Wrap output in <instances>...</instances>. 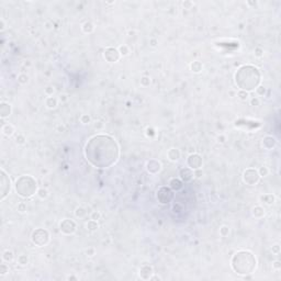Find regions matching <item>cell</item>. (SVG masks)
<instances>
[{"label":"cell","mask_w":281,"mask_h":281,"mask_svg":"<svg viewBox=\"0 0 281 281\" xmlns=\"http://www.w3.org/2000/svg\"><path fill=\"white\" fill-rule=\"evenodd\" d=\"M202 69H203V64L201 63V62H199V60H195V62H192V63L190 64V70L192 73H195V74L201 73Z\"/></svg>","instance_id":"19"},{"label":"cell","mask_w":281,"mask_h":281,"mask_svg":"<svg viewBox=\"0 0 281 281\" xmlns=\"http://www.w3.org/2000/svg\"><path fill=\"white\" fill-rule=\"evenodd\" d=\"M9 271H10L9 266L6 264V261H2V264L0 265V277H5L6 275H8Z\"/></svg>","instance_id":"31"},{"label":"cell","mask_w":281,"mask_h":281,"mask_svg":"<svg viewBox=\"0 0 281 281\" xmlns=\"http://www.w3.org/2000/svg\"><path fill=\"white\" fill-rule=\"evenodd\" d=\"M247 5H256V2H249V1H248V2H247Z\"/></svg>","instance_id":"55"},{"label":"cell","mask_w":281,"mask_h":281,"mask_svg":"<svg viewBox=\"0 0 281 281\" xmlns=\"http://www.w3.org/2000/svg\"><path fill=\"white\" fill-rule=\"evenodd\" d=\"M66 279H67V280H74V281H77V280H78V277H76V276H73V275H72V276H68V277H67Z\"/></svg>","instance_id":"52"},{"label":"cell","mask_w":281,"mask_h":281,"mask_svg":"<svg viewBox=\"0 0 281 281\" xmlns=\"http://www.w3.org/2000/svg\"><path fill=\"white\" fill-rule=\"evenodd\" d=\"M270 250H271V252H273V255H280V245L279 244H275V245H273V247L270 248Z\"/></svg>","instance_id":"40"},{"label":"cell","mask_w":281,"mask_h":281,"mask_svg":"<svg viewBox=\"0 0 281 281\" xmlns=\"http://www.w3.org/2000/svg\"><path fill=\"white\" fill-rule=\"evenodd\" d=\"M140 86L142 87H149L151 86V83H152V79H151V77L149 76H143V77L140 78Z\"/></svg>","instance_id":"32"},{"label":"cell","mask_w":281,"mask_h":281,"mask_svg":"<svg viewBox=\"0 0 281 281\" xmlns=\"http://www.w3.org/2000/svg\"><path fill=\"white\" fill-rule=\"evenodd\" d=\"M47 172H49V170L47 169H44V168L43 169H41V174H43V175H45V174H47Z\"/></svg>","instance_id":"53"},{"label":"cell","mask_w":281,"mask_h":281,"mask_svg":"<svg viewBox=\"0 0 281 281\" xmlns=\"http://www.w3.org/2000/svg\"><path fill=\"white\" fill-rule=\"evenodd\" d=\"M149 280H151V281H161V276L154 275V273H153L152 277L149 278Z\"/></svg>","instance_id":"46"},{"label":"cell","mask_w":281,"mask_h":281,"mask_svg":"<svg viewBox=\"0 0 281 281\" xmlns=\"http://www.w3.org/2000/svg\"><path fill=\"white\" fill-rule=\"evenodd\" d=\"M193 174H195V177H197V178H200V177H201V175H202V174H203V172H202V170H201V168H200V169L193 170Z\"/></svg>","instance_id":"50"},{"label":"cell","mask_w":281,"mask_h":281,"mask_svg":"<svg viewBox=\"0 0 281 281\" xmlns=\"http://www.w3.org/2000/svg\"><path fill=\"white\" fill-rule=\"evenodd\" d=\"M254 55H255V57L257 58H261L262 56H264V49H261V47H256L255 51H254Z\"/></svg>","instance_id":"38"},{"label":"cell","mask_w":281,"mask_h":281,"mask_svg":"<svg viewBox=\"0 0 281 281\" xmlns=\"http://www.w3.org/2000/svg\"><path fill=\"white\" fill-rule=\"evenodd\" d=\"M58 102H59V101H58V98L53 97V96L52 97H47L45 99V107L49 110H54L57 108Z\"/></svg>","instance_id":"16"},{"label":"cell","mask_w":281,"mask_h":281,"mask_svg":"<svg viewBox=\"0 0 281 281\" xmlns=\"http://www.w3.org/2000/svg\"><path fill=\"white\" fill-rule=\"evenodd\" d=\"M17 80H18V83H20V85L24 86V85H28V83H29L30 77L26 74H20L19 76H18Z\"/></svg>","instance_id":"27"},{"label":"cell","mask_w":281,"mask_h":281,"mask_svg":"<svg viewBox=\"0 0 281 281\" xmlns=\"http://www.w3.org/2000/svg\"><path fill=\"white\" fill-rule=\"evenodd\" d=\"M87 215V210L83 207H77L75 209V216L77 218H83Z\"/></svg>","instance_id":"24"},{"label":"cell","mask_w":281,"mask_h":281,"mask_svg":"<svg viewBox=\"0 0 281 281\" xmlns=\"http://www.w3.org/2000/svg\"><path fill=\"white\" fill-rule=\"evenodd\" d=\"M118 51H119V53H120L121 56H123V57H125V56H129L130 53H131V51H130V47L127 45H125V44L119 46Z\"/></svg>","instance_id":"25"},{"label":"cell","mask_w":281,"mask_h":281,"mask_svg":"<svg viewBox=\"0 0 281 281\" xmlns=\"http://www.w3.org/2000/svg\"><path fill=\"white\" fill-rule=\"evenodd\" d=\"M0 174H1V198L0 200L3 201L11 191V179L7 175L5 169H1Z\"/></svg>","instance_id":"3"},{"label":"cell","mask_w":281,"mask_h":281,"mask_svg":"<svg viewBox=\"0 0 281 281\" xmlns=\"http://www.w3.org/2000/svg\"><path fill=\"white\" fill-rule=\"evenodd\" d=\"M58 227L64 235H73L77 229V224L72 218H64L59 222Z\"/></svg>","instance_id":"4"},{"label":"cell","mask_w":281,"mask_h":281,"mask_svg":"<svg viewBox=\"0 0 281 281\" xmlns=\"http://www.w3.org/2000/svg\"><path fill=\"white\" fill-rule=\"evenodd\" d=\"M161 163L156 159H151L146 163V170L151 175H157L158 172H161Z\"/></svg>","instance_id":"7"},{"label":"cell","mask_w":281,"mask_h":281,"mask_svg":"<svg viewBox=\"0 0 281 281\" xmlns=\"http://www.w3.org/2000/svg\"><path fill=\"white\" fill-rule=\"evenodd\" d=\"M44 93H45L47 97H52L55 93V87L52 86V85H49V86L44 89Z\"/></svg>","instance_id":"33"},{"label":"cell","mask_w":281,"mask_h":281,"mask_svg":"<svg viewBox=\"0 0 281 281\" xmlns=\"http://www.w3.org/2000/svg\"><path fill=\"white\" fill-rule=\"evenodd\" d=\"M149 45L152 46V47H157L158 46V40L157 39H155V37L149 39Z\"/></svg>","instance_id":"44"},{"label":"cell","mask_w":281,"mask_h":281,"mask_svg":"<svg viewBox=\"0 0 281 281\" xmlns=\"http://www.w3.org/2000/svg\"><path fill=\"white\" fill-rule=\"evenodd\" d=\"M225 140H226V136H225V135L221 134V135H218V143L223 144V143H225Z\"/></svg>","instance_id":"47"},{"label":"cell","mask_w":281,"mask_h":281,"mask_svg":"<svg viewBox=\"0 0 281 281\" xmlns=\"http://www.w3.org/2000/svg\"><path fill=\"white\" fill-rule=\"evenodd\" d=\"M80 123L83 124V125H86V124H89L90 122H91V118H90V115L89 114H83L80 117Z\"/></svg>","instance_id":"34"},{"label":"cell","mask_w":281,"mask_h":281,"mask_svg":"<svg viewBox=\"0 0 281 281\" xmlns=\"http://www.w3.org/2000/svg\"><path fill=\"white\" fill-rule=\"evenodd\" d=\"M218 233H220V236H222V237H227L229 235V233H231V229L227 225H222L218 229Z\"/></svg>","instance_id":"28"},{"label":"cell","mask_w":281,"mask_h":281,"mask_svg":"<svg viewBox=\"0 0 281 281\" xmlns=\"http://www.w3.org/2000/svg\"><path fill=\"white\" fill-rule=\"evenodd\" d=\"M154 273L153 271V267L149 266L147 264H144L143 266L140 268V277L143 280H149V278L152 277V275Z\"/></svg>","instance_id":"10"},{"label":"cell","mask_w":281,"mask_h":281,"mask_svg":"<svg viewBox=\"0 0 281 281\" xmlns=\"http://www.w3.org/2000/svg\"><path fill=\"white\" fill-rule=\"evenodd\" d=\"M179 176H180V179L184 182H190L192 180L193 177H195V174H193V170L189 167H185L180 170L179 172Z\"/></svg>","instance_id":"9"},{"label":"cell","mask_w":281,"mask_h":281,"mask_svg":"<svg viewBox=\"0 0 281 281\" xmlns=\"http://www.w3.org/2000/svg\"><path fill=\"white\" fill-rule=\"evenodd\" d=\"M32 243L37 247H43L49 242V233L44 229H36L31 235Z\"/></svg>","instance_id":"1"},{"label":"cell","mask_w":281,"mask_h":281,"mask_svg":"<svg viewBox=\"0 0 281 281\" xmlns=\"http://www.w3.org/2000/svg\"><path fill=\"white\" fill-rule=\"evenodd\" d=\"M103 57L108 63L113 64V63L119 62L121 55H120V53H119L118 49H114V47H107L103 52Z\"/></svg>","instance_id":"5"},{"label":"cell","mask_w":281,"mask_h":281,"mask_svg":"<svg viewBox=\"0 0 281 281\" xmlns=\"http://www.w3.org/2000/svg\"><path fill=\"white\" fill-rule=\"evenodd\" d=\"M169 188L174 191H180L184 188V181L180 178H171L169 180Z\"/></svg>","instance_id":"13"},{"label":"cell","mask_w":281,"mask_h":281,"mask_svg":"<svg viewBox=\"0 0 281 281\" xmlns=\"http://www.w3.org/2000/svg\"><path fill=\"white\" fill-rule=\"evenodd\" d=\"M26 209H28V207H26L25 202H20V203L18 204V207H17L18 212H20V213H25L26 212Z\"/></svg>","instance_id":"37"},{"label":"cell","mask_w":281,"mask_h":281,"mask_svg":"<svg viewBox=\"0 0 281 281\" xmlns=\"http://www.w3.org/2000/svg\"><path fill=\"white\" fill-rule=\"evenodd\" d=\"M86 229L89 232H96V231L99 229L98 221H95V220H91V218H90V220L86 223Z\"/></svg>","instance_id":"20"},{"label":"cell","mask_w":281,"mask_h":281,"mask_svg":"<svg viewBox=\"0 0 281 281\" xmlns=\"http://www.w3.org/2000/svg\"><path fill=\"white\" fill-rule=\"evenodd\" d=\"M67 100H68V96H67L66 93H62V95L58 97V101H59V102H62V103H65V102H67Z\"/></svg>","instance_id":"43"},{"label":"cell","mask_w":281,"mask_h":281,"mask_svg":"<svg viewBox=\"0 0 281 281\" xmlns=\"http://www.w3.org/2000/svg\"><path fill=\"white\" fill-rule=\"evenodd\" d=\"M260 201L262 202V203L267 204V205H273V203H275L276 201V198L273 195H270V193H267V195H262L260 197Z\"/></svg>","instance_id":"18"},{"label":"cell","mask_w":281,"mask_h":281,"mask_svg":"<svg viewBox=\"0 0 281 281\" xmlns=\"http://www.w3.org/2000/svg\"><path fill=\"white\" fill-rule=\"evenodd\" d=\"M36 195L39 197V199H41V200H46L49 195V190L46 189V188H40V189H37Z\"/></svg>","instance_id":"23"},{"label":"cell","mask_w":281,"mask_h":281,"mask_svg":"<svg viewBox=\"0 0 281 281\" xmlns=\"http://www.w3.org/2000/svg\"><path fill=\"white\" fill-rule=\"evenodd\" d=\"M252 216L255 218H262L265 216V209L261 205H255V207H252Z\"/></svg>","instance_id":"15"},{"label":"cell","mask_w":281,"mask_h":281,"mask_svg":"<svg viewBox=\"0 0 281 281\" xmlns=\"http://www.w3.org/2000/svg\"><path fill=\"white\" fill-rule=\"evenodd\" d=\"M249 103L252 107H259L260 106V99L258 97H252L249 100Z\"/></svg>","instance_id":"39"},{"label":"cell","mask_w":281,"mask_h":281,"mask_svg":"<svg viewBox=\"0 0 281 281\" xmlns=\"http://www.w3.org/2000/svg\"><path fill=\"white\" fill-rule=\"evenodd\" d=\"M96 26L95 24L91 22V21H86L81 24V31L85 33V34H91L92 32L95 31Z\"/></svg>","instance_id":"17"},{"label":"cell","mask_w":281,"mask_h":281,"mask_svg":"<svg viewBox=\"0 0 281 281\" xmlns=\"http://www.w3.org/2000/svg\"><path fill=\"white\" fill-rule=\"evenodd\" d=\"M273 268L275 270H280L281 269V262L280 260H275L273 262Z\"/></svg>","instance_id":"45"},{"label":"cell","mask_w":281,"mask_h":281,"mask_svg":"<svg viewBox=\"0 0 281 281\" xmlns=\"http://www.w3.org/2000/svg\"><path fill=\"white\" fill-rule=\"evenodd\" d=\"M260 180L257 169L254 168H247L243 172V181L248 186H256Z\"/></svg>","instance_id":"2"},{"label":"cell","mask_w":281,"mask_h":281,"mask_svg":"<svg viewBox=\"0 0 281 281\" xmlns=\"http://www.w3.org/2000/svg\"><path fill=\"white\" fill-rule=\"evenodd\" d=\"M180 156H181L180 151L178 148H175V147L169 148L168 149V152H167V158H168L170 161H174V163L179 161V159H180Z\"/></svg>","instance_id":"12"},{"label":"cell","mask_w":281,"mask_h":281,"mask_svg":"<svg viewBox=\"0 0 281 281\" xmlns=\"http://www.w3.org/2000/svg\"><path fill=\"white\" fill-rule=\"evenodd\" d=\"M85 252H86V255L88 256V257H93V256L96 255V248L95 247H88Z\"/></svg>","instance_id":"42"},{"label":"cell","mask_w":281,"mask_h":281,"mask_svg":"<svg viewBox=\"0 0 281 281\" xmlns=\"http://www.w3.org/2000/svg\"><path fill=\"white\" fill-rule=\"evenodd\" d=\"M6 28H7L6 22H5V20H3V19H1V20H0V31L3 32L5 30H6Z\"/></svg>","instance_id":"48"},{"label":"cell","mask_w":281,"mask_h":281,"mask_svg":"<svg viewBox=\"0 0 281 281\" xmlns=\"http://www.w3.org/2000/svg\"><path fill=\"white\" fill-rule=\"evenodd\" d=\"M193 6H195V2H192V1H189V0H186V1H184V2H182V7H184L185 9H187V10H190V9H192Z\"/></svg>","instance_id":"41"},{"label":"cell","mask_w":281,"mask_h":281,"mask_svg":"<svg viewBox=\"0 0 281 281\" xmlns=\"http://www.w3.org/2000/svg\"><path fill=\"white\" fill-rule=\"evenodd\" d=\"M15 144H17V145H19V146H23V145H25V143H26V137L23 134H21L20 133V134H18L17 136H15Z\"/></svg>","instance_id":"30"},{"label":"cell","mask_w":281,"mask_h":281,"mask_svg":"<svg viewBox=\"0 0 281 281\" xmlns=\"http://www.w3.org/2000/svg\"><path fill=\"white\" fill-rule=\"evenodd\" d=\"M29 261H30L29 256H28V255H25V254H22V255H19V256H18V258H17V262H18V265H20V266H22V267L28 266V265H29Z\"/></svg>","instance_id":"22"},{"label":"cell","mask_w":281,"mask_h":281,"mask_svg":"<svg viewBox=\"0 0 281 281\" xmlns=\"http://www.w3.org/2000/svg\"><path fill=\"white\" fill-rule=\"evenodd\" d=\"M236 93H237V91H235V90H233V89H231V90H229V96L231 98H234L236 97Z\"/></svg>","instance_id":"51"},{"label":"cell","mask_w":281,"mask_h":281,"mask_svg":"<svg viewBox=\"0 0 281 281\" xmlns=\"http://www.w3.org/2000/svg\"><path fill=\"white\" fill-rule=\"evenodd\" d=\"M261 145L267 151H270V149H273L277 145V138L275 136H271V135H266L264 138H262V142H261Z\"/></svg>","instance_id":"8"},{"label":"cell","mask_w":281,"mask_h":281,"mask_svg":"<svg viewBox=\"0 0 281 281\" xmlns=\"http://www.w3.org/2000/svg\"><path fill=\"white\" fill-rule=\"evenodd\" d=\"M12 112V106L8 102H1L0 103V118L5 120L9 118Z\"/></svg>","instance_id":"11"},{"label":"cell","mask_w":281,"mask_h":281,"mask_svg":"<svg viewBox=\"0 0 281 281\" xmlns=\"http://www.w3.org/2000/svg\"><path fill=\"white\" fill-rule=\"evenodd\" d=\"M236 97L239 99L241 101H246L248 100V98H249V92L246 91V90H238L237 93H236Z\"/></svg>","instance_id":"26"},{"label":"cell","mask_w":281,"mask_h":281,"mask_svg":"<svg viewBox=\"0 0 281 281\" xmlns=\"http://www.w3.org/2000/svg\"><path fill=\"white\" fill-rule=\"evenodd\" d=\"M1 132H2V134L5 135V136H7V137H11V136H13V134H15V127L12 125V124L6 123V124H3L2 127H1Z\"/></svg>","instance_id":"14"},{"label":"cell","mask_w":281,"mask_h":281,"mask_svg":"<svg viewBox=\"0 0 281 281\" xmlns=\"http://www.w3.org/2000/svg\"><path fill=\"white\" fill-rule=\"evenodd\" d=\"M187 164L189 168H191L192 170H197L200 169L202 167V164H203V161H202V157L201 155L197 154V153H192L188 156V159H187Z\"/></svg>","instance_id":"6"},{"label":"cell","mask_w":281,"mask_h":281,"mask_svg":"<svg viewBox=\"0 0 281 281\" xmlns=\"http://www.w3.org/2000/svg\"><path fill=\"white\" fill-rule=\"evenodd\" d=\"M90 218L91 220H95V221H99L101 218V212L100 211H92L90 213Z\"/></svg>","instance_id":"36"},{"label":"cell","mask_w":281,"mask_h":281,"mask_svg":"<svg viewBox=\"0 0 281 281\" xmlns=\"http://www.w3.org/2000/svg\"><path fill=\"white\" fill-rule=\"evenodd\" d=\"M146 135L147 136H154L155 135V132H154V130L152 129V127H147L146 129Z\"/></svg>","instance_id":"49"},{"label":"cell","mask_w":281,"mask_h":281,"mask_svg":"<svg viewBox=\"0 0 281 281\" xmlns=\"http://www.w3.org/2000/svg\"><path fill=\"white\" fill-rule=\"evenodd\" d=\"M266 92H267V89L265 86L259 85V86L256 87V93L258 96H266Z\"/></svg>","instance_id":"35"},{"label":"cell","mask_w":281,"mask_h":281,"mask_svg":"<svg viewBox=\"0 0 281 281\" xmlns=\"http://www.w3.org/2000/svg\"><path fill=\"white\" fill-rule=\"evenodd\" d=\"M15 259V254L12 250L6 249L2 252V261H6V262H11Z\"/></svg>","instance_id":"21"},{"label":"cell","mask_w":281,"mask_h":281,"mask_svg":"<svg viewBox=\"0 0 281 281\" xmlns=\"http://www.w3.org/2000/svg\"><path fill=\"white\" fill-rule=\"evenodd\" d=\"M127 34H129V36H133V35L135 34V31H129Z\"/></svg>","instance_id":"54"},{"label":"cell","mask_w":281,"mask_h":281,"mask_svg":"<svg viewBox=\"0 0 281 281\" xmlns=\"http://www.w3.org/2000/svg\"><path fill=\"white\" fill-rule=\"evenodd\" d=\"M257 171H258L259 177L265 178V177H267V176H269L270 170L267 166H261V167H259V169H257Z\"/></svg>","instance_id":"29"}]
</instances>
